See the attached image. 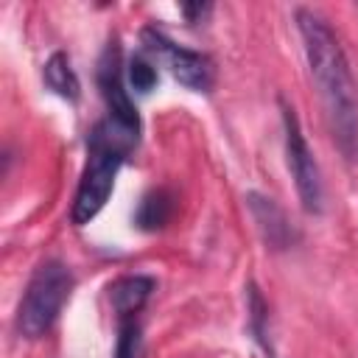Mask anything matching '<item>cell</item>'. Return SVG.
I'll use <instances>...</instances> for the list:
<instances>
[{
    "instance_id": "cell-1",
    "label": "cell",
    "mask_w": 358,
    "mask_h": 358,
    "mask_svg": "<svg viewBox=\"0 0 358 358\" xmlns=\"http://www.w3.org/2000/svg\"><path fill=\"white\" fill-rule=\"evenodd\" d=\"M294 20L302 36L313 84L327 112L333 140L347 159H355L358 157V98H355V84H352V73L341 50V42L327 25V20L313 8H296Z\"/></svg>"
},
{
    "instance_id": "cell-12",
    "label": "cell",
    "mask_w": 358,
    "mask_h": 358,
    "mask_svg": "<svg viewBox=\"0 0 358 358\" xmlns=\"http://www.w3.org/2000/svg\"><path fill=\"white\" fill-rule=\"evenodd\" d=\"M140 355V324L137 319H120L115 358H137Z\"/></svg>"
},
{
    "instance_id": "cell-13",
    "label": "cell",
    "mask_w": 358,
    "mask_h": 358,
    "mask_svg": "<svg viewBox=\"0 0 358 358\" xmlns=\"http://www.w3.org/2000/svg\"><path fill=\"white\" fill-rule=\"evenodd\" d=\"M129 84L137 92H151L154 84H157V67H154V62H148L145 56H134L129 62Z\"/></svg>"
},
{
    "instance_id": "cell-6",
    "label": "cell",
    "mask_w": 358,
    "mask_h": 358,
    "mask_svg": "<svg viewBox=\"0 0 358 358\" xmlns=\"http://www.w3.org/2000/svg\"><path fill=\"white\" fill-rule=\"evenodd\" d=\"M98 87L106 103V120L112 126H117L120 131H126L129 137L137 140L140 134V115L134 101L129 98V90L123 87V73H120V48L117 42H112L101 62H98Z\"/></svg>"
},
{
    "instance_id": "cell-11",
    "label": "cell",
    "mask_w": 358,
    "mask_h": 358,
    "mask_svg": "<svg viewBox=\"0 0 358 358\" xmlns=\"http://www.w3.org/2000/svg\"><path fill=\"white\" fill-rule=\"evenodd\" d=\"M246 313H249V330H252L255 341L271 355V341H268V330H266L268 308H266V299L255 282H249V288H246Z\"/></svg>"
},
{
    "instance_id": "cell-10",
    "label": "cell",
    "mask_w": 358,
    "mask_h": 358,
    "mask_svg": "<svg viewBox=\"0 0 358 358\" xmlns=\"http://www.w3.org/2000/svg\"><path fill=\"white\" fill-rule=\"evenodd\" d=\"M171 210H173V201H171L168 190H151L148 196H143L134 221L140 229H159L168 224Z\"/></svg>"
},
{
    "instance_id": "cell-8",
    "label": "cell",
    "mask_w": 358,
    "mask_h": 358,
    "mask_svg": "<svg viewBox=\"0 0 358 358\" xmlns=\"http://www.w3.org/2000/svg\"><path fill=\"white\" fill-rule=\"evenodd\" d=\"M154 291V280L151 277H143V274H131V277H120L112 288H109V299H112V308L120 319H134L143 305L148 302Z\"/></svg>"
},
{
    "instance_id": "cell-14",
    "label": "cell",
    "mask_w": 358,
    "mask_h": 358,
    "mask_svg": "<svg viewBox=\"0 0 358 358\" xmlns=\"http://www.w3.org/2000/svg\"><path fill=\"white\" fill-rule=\"evenodd\" d=\"M179 11L187 17V22H201V20L213 11V6H210V3H182Z\"/></svg>"
},
{
    "instance_id": "cell-7",
    "label": "cell",
    "mask_w": 358,
    "mask_h": 358,
    "mask_svg": "<svg viewBox=\"0 0 358 358\" xmlns=\"http://www.w3.org/2000/svg\"><path fill=\"white\" fill-rule=\"evenodd\" d=\"M246 207H249V213H252V218L257 224V232L266 241V246H271L274 252H282V249L296 243V229L291 227L288 215L282 213V207L274 199L252 190V193H246Z\"/></svg>"
},
{
    "instance_id": "cell-4",
    "label": "cell",
    "mask_w": 358,
    "mask_h": 358,
    "mask_svg": "<svg viewBox=\"0 0 358 358\" xmlns=\"http://www.w3.org/2000/svg\"><path fill=\"white\" fill-rule=\"evenodd\" d=\"M282 134H285V165L294 176L296 196L305 207V213L319 215L324 210V185H322V171L319 162L313 159V151L302 134L299 117L294 106L282 103Z\"/></svg>"
},
{
    "instance_id": "cell-5",
    "label": "cell",
    "mask_w": 358,
    "mask_h": 358,
    "mask_svg": "<svg viewBox=\"0 0 358 358\" xmlns=\"http://www.w3.org/2000/svg\"><path fill=\"white\" fill-rule=\"evenodd\" d=\"M143 45L148 53H154L157 59L165 62V67L182 87H187L193 92H207L213 87V62L204 53L182 48V45L171 42L162 31H154V28L143 31Z\"/></svg>"
},
{
    "instance_id": "cell-3",
    "label": "cell",
    "mask_w": 358,
    "mask_h": 358,
    "mask_svg": "<svg viewBox=\"0 0 358 358\" xmlns=\"http://www.w3.org/2000/svg\"><path fill=\"white\" fill-rule=\"evenodd\" d=\"M73 285H76L73 271L62 260L39 263L22 291L20 305H17V319H14L17 333L25 338L45 336L53 327V322L59 319Z\"/></svg>"
},
{
    "instance_id": "cell-9",
    "label": "cell",
    "mask_w": 358,
    "mask_h": 358,
    "mask_svg": "<svg viewBox=\"0 0 358 358\" xmlns=\"http://www.w3.org/2000/svg\"><path fill=\"white\" fill-rule=\"evenodd\" d=\"M42 78H45L48 90H53L59 98H64V101H78L81 84H78V76H76V70H73L67 53H53V56L45 62Z\"/></svg>"
},
{
    "instance_id": "cell-2",
    "label": "cell",
    "mask_w": 358,
    "mask_h": 358,
    "mask_svg": "<svg viewBox=\"0 0 358 358\" xmlns=\"http://www.w3.org/2000/svg\"><path fill=\"white\" fill-rule=\"evenodd\" d=\"M134 143H137L134 137H129L109 120L95 123V129L90 131V143H87L90 145L87 165H84V173L78 179L73 207H70L73 224H78V227L90 224L103 210V204L109 201V193L115 187V176Z\"/></svg>"
}]
</instances>
